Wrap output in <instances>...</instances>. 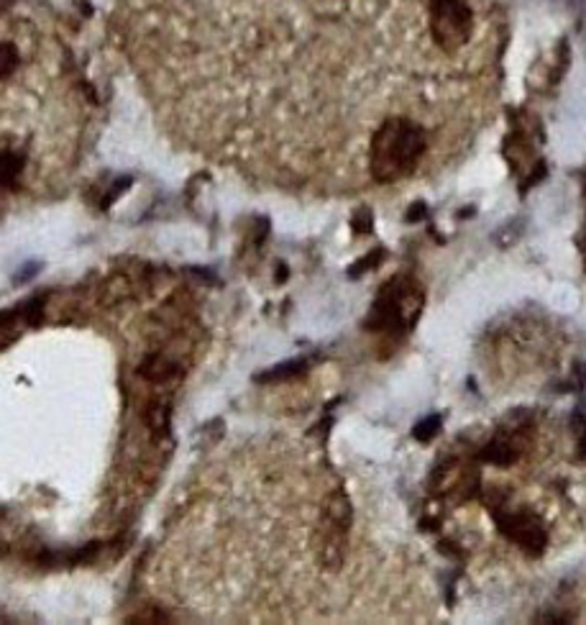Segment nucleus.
I'll return each mask as SVG.
<instances>
[{
    "label": "nucleus",
    "instance_id": "obj_1",
    "mask_svg": "<svg viewBox=\"0 0 586 625\" xmlns=\"http://www.w3.org/2000/svg\"><path fill=\"white\" fill-rule=\"evenodd\" d=\"M428 149L426 129L410 119H387L369 144V172L380 185L405 180Z\"/></svg>",
    "mask_w": 586,
    "mask_h": 625
},
{
    "label": "nucleus",
    "instance_id": "obj_2",
    "mask_svg": "<svg viewBox=\"0 0 586 625\" xmlns=\"http://www.w3.org/2000/svg\"><path fill=\"white\" fill-rule=\"evenodd\" d=\"M428 26L438 49L459 52L472 38L474 13L464 0H430Z\"/></svg>",
    "mask_w": 586,
    "mask_h": 625
},
{
    "label": "nucleus",
    "instance_id": "obj_3",
    "mask_svg": "<svg viewBox=\"0 0 586 625\" xmlns=\"http://www.w3.org/2000/svg\"><path fill=\"white\" fill-rule=\"evenodd\" d=\"M492 518H495L497 528L510 538L512 544H518L526 554H533V557H541L549 546V531H545V523L538 518L536 513L530 511H512V507H505L499 500H492Z\"/></svg>",
    "mask_w": 586,
    "mask_h": 625
},
{
    "label": "nucleus",
    "instance_id": "obj_4",
    "mask_svg": "<svg viewBox=\"0 0 586 625\" xmlns=\"http://www.w3.org/2000/svg\"><path fill=\"white\" fill-rule=\"evenodd\" d=\"M528 426H530V415L522 413L520 423H510V426L499 428L497 436L487 444V449L482 451V459L492 461V465L497 467H507L512 465V461H518L522 446H526Z\"/></svg>",
    "mask_w": 586,
    "mask_h": 625
},
{
    "label": "nucleus",
    "instance_id": "obj_5",
    "mask_svg": "<svg viewBox=\"0 0 586 625\" xmlns=\"http://www.w3.org/2000/svg\"><path fill=\"white\" fill-rule=\"evenodd\" d=\"M26 152L21 146H0V192H11L26 172Z\"/></svg>",
    "mask_w": 586,
    "mask_h": 625
},
{
    "label": "nucleus",
    "instance_id": "obj_6",
    "mask_svg": "<svg viewBox=\"0 0 586 625\" xmlns=\"http://www.w3.org/2000/svg\"><path fill=\"white\" fill-rule=\"evenodd\" d=\"M21 65V52L13 42H0V80L11 77Z\"/></svg>",
    "mask_w": 586,
    "mask_h": 625
},
{
    "label": "nucleus",
    "instance_id": "obj_7",
    "mask_svg": "<svg viewBox=\"0 0 586 625\" xmlns=\"http://www.w3.org/2000/svg\"><path fill=\"white\" fill-rule=\"evenodd\" d=\"M572 431L576 438V449H579V459H586V415L582 411H574Z\"/></svg>",
    "mask_w": 586,
    "mask_h": 625
},
{
    "label": "nucleus",
    "instance_id": "obj_8",
    "mask_svg": "<svg viewBox=\"0 0 586 625\" xmlns=\"http://www.w3.org/2000/svg\"><path fill=\"white\" fill-rule=\"evenodd\" d=\"M438 423H441V418H430L426 423H420L418 431H415V436H418L420 442H430V438H433L438 431H441V426H438Z\"/></svg>",
    "mask_w": 586,
    "mask_h": 625
},
{
    "label": "nucleus",
    "instance_id": "obj_9",
    "mask_svg": "<svg viewBox=\"0 0 586 625\" xmlns=\"http://www.w3.org/2000/svg\"><path fill=\"white\" fill-rule=\"evenodd\" d=\"M11 3H13V0H0V11H5V8L11 5Z\"/></svg>",
    "mask_w": 586,
    "mask_h": 625
}]
</instances>
